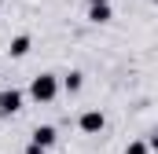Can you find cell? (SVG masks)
<instances>
[{"mask_svg": "<svg viewBox=\"0 0 158 154\" xmlns=\"http://www.w3.org/2000/svg\"><path fill=\"white\" fill-rule=\"evenodd\" d=\"M59 88H63V81L55 74H37L30 81V99H37V103H52L55 95H59Z\"/></svg>", "mask_w": 158, "mask_h": 154, "instance_id": "6da1fadb", "label": "cell"}, {"mask_svg": "<svg viewBox=\"0 0 158 154\" xmlns=\"http://www.w3.org/2000/svg\"><path fill=\"white\" fill-rule=\"evenodd\" d=\"M22 110V92L19 88H0V117H15Z\"/></svg>", "mask_w": 158, "mask_h": 154, "instance_id": "7a4b0ae2", "label": "cell"}, {"mask_svg": "<svg viewBox=\"0 0 158 154\" xmlns=\"http://www.w3.org/2000/svg\"><path fill=\"white\" fill-rule=\"evenodd\" d=\"M77 128L85 132V136H96V132H103V128H107V117H103V110H85V114L77 117Z\"/></svg>", "mask_w": 158, "mask_h": 154, "instance_id": "3957f363", "label": "cell"}, {"mask_svg": "<svg viewBox=\"0 0 158 154\" xmlns=\"http://www.w3.org/2000/svg\"><path fill=\"white\" fill-rule=\"evenodd\" d=\"M30 48H33V40L26 37V33H19V37L7 44V55H11V59H26V55H30Z\"/></svg>", "mask_w": 158, "mask_h": 154, "instance_id": "277c9868", "label": "cell"}, {"mask_svg": "<svg viewBox=\"0 0 158 154\" xmlns=\"http://www.w3.org/2000/svg\"><path fill=\"white\" fill-rule=\"evenodd\" d=\"M30 140H33V143H40V147H55V140H59V132H55L52 125H37Z\"/></svg>", "mask_w": 158, "mask_h": 154, "instance_id": "5b68a950", "label": "cell"}, {"mask_svg": "<svg viewBox=\"0 0 158 154\" xmlns=\"http://www.w3.org/2000/svg\"><path fill=\"white\" fill-rule=\"evenodd\" d=\"M110 18H114L110 4H92V7H88V22H96V26H107Z\"/></svg>", "mask_w": 158, "mask_h": 154, "instance_id": "8992f818", "label": "cell"}, {"mask_svg": "<svg viewBox=\"0 0 158 154\" xmlns=\"http://www.w3.org/2000/svg\"><path fill=\"white\" fill-rule=\"evenodd\" d=\"M81 84H85V74H81V70H70V74H63V92H66V95L81 92Z\"/></svg>", "mask_w": 158, "mask_h": 154, "instance_id": "52a82bcc", "label": "cell"}, {"mask_svg": "<svg viewBox=\"0 0 158 154\" xmlns=\"http://www.w3.org/2000/svg\"><path fill=\"white\" fill-rule=\"evenodd\" d=\"M125 154H151V143H147V140H132V143L125 147Z\"/></svg>", "mask_w": 158, "mask_h": 154, "instance_id": "ba28073f", "label": "cell"}, {"mask_svg": "<svg viewBox=\"0 0 158 154\" xmlns=\"http://www.w3.org/2000/svg\"><path fill=\"white\" fill-rule=\"evenodd\" d=\"M22 154H48V147H40V143H33V140H30V147H26Z\"/></svg>", "mask_w": 158, "mask_h": 154, "instance_id": "9c48e42d", "label": "cell"}, {"mask_svg": "<svg viewBox=\"0 0 158 154\" xmlns=\"http://www.w3.org/2000/svg\"><path fill=\"white\" fill-rule=\"evenodd\" d=\"M147 143H151V151H158V128L151 132V136H147Z\"/></svg>", "mask_w": 158, "mask_h": 154, "instance_id": "30bf717a", "label": "cell"}, {"mask_svg": "<svg viewBox=\"0 0 158 154\" xmlns=\"http://www.w3.org/2000/svg\"><path fill=\"white\" fill-rule=\"evenodd\" d=\"M92 4H110V0H92Z\"/></svg>", "mask_w": 158, "mask_h": 154, "instance_id": "8fae6325", "label": "cell"}, {"mask_svg": "<svg viewBox=\"0 0 158 154\" xmlns=\"http://www.w3.org/2000/svg\"><path fill=\"white\" fill-rule=\"evenodd\" d=\"M0 88H4V77H0Z\"/></svg>", "mask_w": 158, "mask_h": 154, "instance_id": "7c38bea8", "label": "cell"}, {"mask_svg": "<svg viewBox=\"0 0 158 154\" xmlns=\"http://www.w3.org/2000/svg\"><path fill=\"white\" fill-rule=\"evenodd\" d=\"M155 4H158V0H155Z\"/></svg>", "mask_w": 158, "mask_h": 154, "instance_id": "4fadbf2b", "label": "cell"}]
</instances>
